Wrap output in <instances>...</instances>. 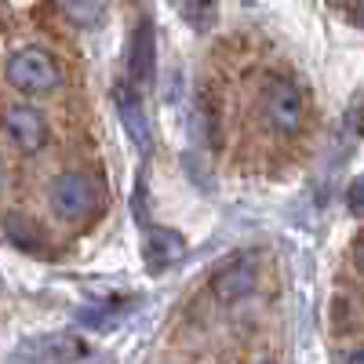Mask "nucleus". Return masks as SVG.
Listing matches in <instances>:
<instances>
[{
  "instance_id": "nucleus-9",
  "label": "nucleus",
  "mask_w": 364,
  "mask_h": 364,
  "mask_svg": "<svg viewBox=\"0 0 364 364\" xmlns=\"http://www.w3.org/2000/svg\"><path fill=\"white\" fill-rule=\"evenodd\" d=\"M117 109H120V117H124L128 135L146 149L149 146V128H146V117H142V102H139V95L132 87H117Z\"/></svg>"
},
{
  "instance_id": "nucleus-13",
  "label": "nucleus",
  "mask_w": 364,
  "mask_h": 364,
  "mask_svg": "<svg viewBox=\"0 0 364 364\" xmlns=\"http://www.w3.org/2000/svg\"><path fill=\"white\" fill-rule=\"evenodd\" d=\"M346 124H350V132H353V135H360V106H357V99H353V106H350Z\"/></svg>"
},
{
  "instance_id": "nucleus-14",
  "label": "nucleus",
  "mask_w": 364,
  "mask_h": 364,
  "mask_svg": "<svg viewBox=\"0 0 364 364\" xmlns=\"http://www.w3.org/2000/svg\"><path fill=\"white\" fill-rule=\"evenodd\" d=\"M350 211H353V215L360 211V178L353 182V186H350Z\"/></svg>"
},
{
  "instance_id": "nucleus-4",
  "label": "nucleus",
  "mask_w": 364,
  "mask_h": 364,
  "mask_svg": "<svg viewBox=\"0 0 364 364\" xmlns=\"http://www.w3.org/2000/svg\"><path fill=\"white\" fill-rule=\"evenodd\" d=\"M262 113L273 124V132L281 135H295L306 120V99H302L299 84L291 80H269L266 95H262Z\"/></svg>"
},
{
  "instance_id": "nucleus-12",
  "label": "nucleus",
  "mask_w": 364,
  "mask_h": 364,
  "mask_svg": "<svg viewBox=\"0 0 364 364\" xmlns=\"http://www.w3.org/2000/svg\"><path fill=\"white\" fill-rule=\"evenodd\" d=\"M63 15H70L73 22H87V26H95V22L106 15V8H102V4H63Z\"/></svg>"
},
{
  "instance_id": "nucleus-5",
  "label": "nucleus",
  "mask_w": 364,
  "mask_h": 364,
  "mask_svg": "<svg viewBox=\"0 0 364 364\" xmlns=\"http://www.w3.org/2000/svg\"><path fill=\"white\" fill-rule=\"evenodd\" d=\"M255 273H259V262H255V252H240L233 255L219 273H215V281H211V288H215V299L219 302H240V299H248L255 291Z\"/></svg>"
},
{
  "instance_id": "nucleus-11",
  "label": "nucleus",
  "mask_w": 364,
  "mask_h": 364,
  "mask_svg": "<svg viewBox=\"0 0 364 364\" xmlns=\"http://www.w3.org/2000/svg\"><path fill=\"white\" fill-rule=\"evenodd\" d=\"M178 15L186 22H193L197 29H208L211 22H215V8L211 4H178Z\"/></svg>"
},
{
  "instance_id": "nucleus-1",
  "label": "nucleus",
  "mask_w": 364,
  "mask_h": 364,
  "mask_svg": "<svg viewBox=\"0 0 364 364\" xmlns=\"http://www.w3.org/2000/svg\"><path fill=\"white\" fill-rule=\"evenodd\" d=\"M48 193H51V211L63 223H87L102 208V186L87 171H58Z\"/></svg>"
},
{
  "instance_id": "nucleus-16",
  "label": "nucleus",
  "mask_w": 364,
  "mask_h": 364,
  "mask_svg": "<svg viewBox=\"0 0 364 364\" xmlns=\"http://www.w3.org/2000/svg\"><path fill=\"white\" fill-rule=\"evenodd\" d=\"M259 364H273V360H259Z\"/></svg>"
},
{
  "instance_id": "nucleus-15",
  "label": "nucleus",
  "mask_w": 364,
  "mask_h": 364,
  "mask_svg": "<svg viewBox=\"0 0 364 364\" xmlns=\"http://www.w3.org/2000/svg\"><path fill=\"white\" fill-rule=\"evenodd\" d=\"M346 364H364V353H360V350H350V357H346Z\"/></svg>"
},
{
  "instance_id": "nucleus-3",
  "label": "nucleus",
  "mask_w": 364,
  "mask_h": 364,
  "mask_svg": "<svg viewBox=\"0 0 364 364\" xmlns=\"http://www.w3.org/2000/svg\"><path fill=\"white\" fill-rule=\"evenodd\" d=\"M87 353L84 339L73 336V331H51V336H37V339H26L8 364H73Z\"/></svg>"
},
{
  "instance_id": "nucleus-2",
  "label": "nucleus",
  "mask_w": 364,
  "mask_h": 364,
  "mask_svg": "<svg viewBox=\"0 0 364 364\" xmlns=\"http://www.w3.org/2000/svg\"><path fill=\"white\" fill-rule=\"evenodd\" d=\"M4 73H8V84L26 91V95H41V91H51L63 84V66L44 48H18L8 58Z\"/></svg>"
},
{
  "instance_id": "nucleus-8",
  "label": "nucleus",
  "mask_w": 364,
  "mask_h": 364,
  "mask_svg": "<svg viewBox=\"0 0 364 364\" xmlns=\"http://www.w3.org/2000/svg\"><path fill=\"white\" fill-rule=\"evenodd\" d=\"M142 255H146L149 269H164V266H175L182 255H186V240H182L175 230H146V240H142Z\"/></svg>"
},
{
  "instance_id": "nucleus-7",
  "label": "nucleus",
  "mask_w": 364,
  "mask_h": 364,
  "mask_svg": "<svg viewBox=\"0 0 364 364\" xmlns=\"http://www.w3.org/2000/svg\"><path fill=\"white\" fill-rule=\"evenodd\" d=\"M4 132L11 135V142L22 154H37L48 142V124L33 106H8L4 109Z\"/></svg>"
},
{
  "instance_id": "nucleus-6",
  "label": "nucleus",
  "mask_w": 364,
  "mask_h": 364,
  "mask_svg": "<svg viewBox=\"0 0 364 364\" xmlns=\"http://www.w3.org/2000/svg\"><path fill=\"white\" fill-rule=\"evenodd\" d=\"M154 73H157V41H154V26L142 22L132 37V55H128V87L135 95L154 84Z\"/></svg>"
},
{
  "instance_id": "nucleus-10",
  "label": "nucleus",
  "mask_w": 364,
  "mask_h": 364,
  "mask_svg": "<svg viewBox=\"0 0 364 364\" xmlns=\"http://www.w3.org/2000/svg\"><path fill=\"white\" fill-rule=\"evenodd\" d=\"M4 230H8V240L22 252H41L44 248V233L29 223V219H18V215H8L4 219Z\"/></svg>"
}]
</instances>
